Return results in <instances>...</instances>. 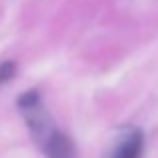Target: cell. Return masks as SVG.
I'll return each instance as SVG.
<instances>
[{"label": "cell", "instance_id": "1", "mask_svg": "<svg viewBox=\"0 0 158 158\" xmlns=\"http://www.w3.org/2000/svg\"><path fill=\"white\" fill-rule=\"evenodd\" d=\"M20 114H22L24 122L28 124V130H30L32 140L36 142V146H42L46 142V138L56 130L50 114H48L46 106H44L42 98L36 90H28V92L20 94V98L16 100Z\"/></svg>", "mask_w": 158, "mask_h": 158}, {"label": "cell", "instance_id": "2", "mask_svg": "<svg viewBox=\"0 0 158 158\" xmlns=\"http://www.w3.org/2000/svg\"><path fill=\"white\" fill-rule=\"evenodd\" d=\"M142 150H144V136L140 130L132 128L118 138V142L114 144L108 158H140Z\"/></svg>", "mask_w": 158, "mask_h": 158}, {"label": "cell", "instance_id": "3", "mask_svg": "<svg viewBox=\"0 0 158 158\" xmlns=\"http://www.w3.org/2000/svg\"><path fill=\"white\" fill-rule=\"evenodd\" d=\"M40 150L46 154V158H78L74 142L58 128L46 138V142L40 146Z\"/></svg>", "mask_w": 158, "mask_h": 158}, {"label": "cell", "instance_id": "4", "mask_svg": "<svg viewBox=\"0 0 158 158\" xmlns=\"http://www.w3.org/2000/svg\"><path fill=\"white\" fill-rule=\"evenodd\" d=\"M14 72H16V64L12 60L0 62V84H2V82H8L14 76Z\"/></svg>", "mask_w": 158, "mask_h": 158}]
</instances>
